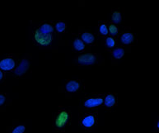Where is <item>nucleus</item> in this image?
I'll return each instance as SVG.
<instances>
[{"label":"nucleus","mask_w":159,"mask_h":133,"mask_svg":"<svg viewBox=\"0 0 159 133\" xmlns=\"http://www.w3.org/2000/svg\"><path fill=\"white\" fill-rule=\"evenodd\" d=\"M29 24V39L34 45L41 50H50L55 53L59 51V47L55 41L57 36L52 21L30 20Z\"/></svg>","instance_id":"1"},{"label":"nucleus","mask_w":159,"mask_h":133,"mask_svg":"<svg viewBox=\"0 0 159 133\" xmlns=\"http://www.w3.org/2000/svg\"><path fill=\"white\" fill-rule=\"evenodd\" d=\"M72 121V112L70 108L65 106H60L52 118V127L59 132H65Z\"/></svg>","instance_id":"2"},{"label":"nucleus","mask_w":159,"mask_h":133,"mask_svg":"<svg viewBox=\"0 0 159 133\" xmlns=\"http://www.w3.org/2000/svg\"><path fill=\"white\" fill-rule=\"evenodd\" d=\"M74 66H104L105 61L101 53L88 50L74 56L72 61Z\"/></svg>","instance_id":"3"},{"label":"nucleus","mask_w":159,"mask_h":133,"mask_svg":"<svg viewBox=\"0 0 159 133\" xmlns=\"http://www.w3.org/2000/svg\"><path fill=\"white\" fill-rule=\"evenodd\" d=\"M105 93H86L81 98L79 111L102 109Z\"/></svg>","instance_id":"4"},{"label":"nucleus","mask_w":159,"mask_h":133,"mask_svg":"<svg viewBox=\"0 0 159 133\" xmlns=\"http://www.w3.org/2000/svg\"><path fill=\"white\" fill-rule=\"evenodd\" d=\"M98 110H83L79 111V125L87 131H96L98 130Z\"/></svg>","instance_id":"5"},{"label":"nucleus","mask_w":159,"mask_h":133,"mask_svg":"<svg viewBox=\"0 0 159 133\" xmlns=\"http://www.w3.org/2000/svg\"><path fill=\"white\" fill-rule=\"evenodd\" d=\"M85 89V83L83 79H66L61 86L59 87V92L64 93L65 98L68 100L71 99L73 96L78 93H83Z\"/></svg>","instance_id":"6"},{"label":"nucleus","mask_w":159,"mask_h":133,"mask_svg":"<svg viewBox=\"0 0 159 133\" xmlns=\"http://www.w3.org/2000/svg\"><path fill=\"white\" fill-rule=\"evenodd\" d=\"M32 59H33V55L31 53L25 54L18 60L16 69L12 71V75L17 79L26 75V74L28 73L30 69H31Z\"/></svg>","instance_id":"7"},{"label":"nucleus","mask_w":159,"mask_h":133,"mask_svg":"<svg viewBox=\"0 0 159 133\" xmlns=\"http://www.w3.org/2000/svg\"><path fill=\"white\" fill-rule=\"evenodd\" d=\"M137 37L135 34L129 27H125L123 30H121L119 36L117 38L118 45L125 47H132L134 45L137 43Z\"/></svg>","instance_id":"8"},{"label":"nucleus","mask_w":159,"mask_h":133,"mask_svg":"<svg viewBox=\"0 0 159 133\" xmlns=\"http://www.w3.org/2000/svg\"><path fill=\"white\" fill-rule=\"evenodd\" d=\"M52 23L54 25L55 33L57 36L58 44L60 46H68V43H66L64 40V35L69 31V23L65 20H52Z\"/></svg>","instance_id":"9"},{"label":"nucleus","mask_w":159,"mask_h":133,"mask_svg":"<svg viewBox=\"0 0 159 133\" xmlns=\"http://www.w3.org/2000/svg\"><path fill=\"white\" fill-rule=\"evenodd\" d=\"M20 57L18 54H9L0 59V69L4 72H12L16 69Z\"/></svg>","instance_id":"10"},{"label":"nucleus","mask_w":159,"mask_h":133,"mask_svg":"<svg viewBox=\"0 0 159 133\" xmlns=\"http://www.w3.org/2000/svg\"><path fill=\"white\" fill-rule=\"evenodd\" d=\"M78 35L81 38V40L88 45V47L93 48L97 45L98 38L94 33V31H90L89 29L86 28L84 26H79L78 30Z\"/></svg>","instance_id":"11"},{"label":"nucleus","mask_w":159,"mask_h":133,"mask_svg":"<svg viewBox=\"0 0 159 133\" xmlns=\"http://www.w3.org/2000/svg\"><path fill=\"white\" fill-rule=\"evenodd\" d=\"M132 47H125L121 45H117L114 49L109 50H106L111 57V64L113 66H116L119 61L125 57L126 54L131 52Z\"/></svg>","instance_id":"12"},{"label":"nucleus","mask_w":159,"mask_h":133,"mask_svg":"<svg viewBox=\"0 0 159 133\" xmlns=\"http://www.w3.org/2000/svg\"><path fill=\"white\" fill-rule=\"evenodd\" d=\"M69 45L71 46L72 50L76 54L85 52L88 50H92V48L88 47L81 38L78 33H71V40H69Z\"/></svg>","instance_id":"13"},{"label":"nucleus","mask_w":159,"mask_h":133,"mask_svg":"<svg viewBox=\"0 0 159 133\" xmlns=\"http://www.w3.org/2000/svg\"><path fill=\"white\" fill-rule=\"evenodd\" d=\"M119 102V96L116 93H105L104 101H103V107L102 109L107 110V111H114L117 107Z\"/></svg>","instance_id":"14"},{"label":"nucleus","mask_w":159,"mask_h":133,"mask_svg":"<svg viewBox=\"0 0 159 133\" xmlns=\"http://www.w3.org/2000/svg\"><path fill=\"white\" fill-rule=\"evenodd\" d=\"M108 22L109 20H99L98 25L95 26L94 33L98 38L105 37L109 35L108 32Z\"/></svg>","instance_id":"15"},{"label":"nucleus","mask_w":159,"mask_h":133,"mask_svg":"<svg viewBox=\"0 0 159 133\" xmlns=\"http://www.w3.org/2000/svg\"><path fill=\"white\" fill-rule=\"evenodd\" d=\"M124 20V8H116L111 11V19L109 21L112 23L116 24L119 26L122 24Z\"/></svg>","instance_id":"16"},{"label":"nucleus","mask_w":159,"mask_h":133,"mask_svg":"<svg viewBox=\"0 0 159 133\" xmlns=\"http://www.w3.org/2000/svg\"><path fill=\"white\" fill-rule=\"evenodd\" d=\"M101 41H102V45L104 47L105 50H112V49H114L115 47H116L118 45L116 38L113 37V36H110V35L101 38Z\"/></svg>","instance_id":"17"},{"label":"nucleus","mask_w":159,"mask_h":133,"mask_svg":"<svg viewBox=\"0 0 159 133\" xmlns=\"http://www.w3.org/2000/svg\"><path fill=\"white\" fill-rule=\"evenodd\" d=\"M26 125L25 123L17 121L10 129L9 133H26Z\"/></svg>","instance_id":"18"},{"label":"nucleus","mask_w":159,"mask_h":133,"mask_svg":"<svg viewBox=\"0 0 159 133\" xmlns=\"http://www.w3.org/2000/svg\"><path fill=\"white\" fill-rule=\"evenodd\" d=\"M120 28L119 26H117L116 24L112 23L109 21L108 22V32H109L110 36H113L115 38H118L120 33Z\"/></svg>","instance_id":"19"},{"label":"nucleus","mask_w":159,"mask_h":133,"mask_svg":"<svg viewBox=\"0 0 159 133\" xmlns=\"http://www.w3.org/2000/svg\"><path fill=\"white\" fill-rule=\"evenodd\" d=\"M8 100V95L4 93H0V108L6 106Z\"/></svg>","instance_id":"20"},{"label":"nucleus","mask_w":159,"mask_h":133,"mask_svg":"<svg viewBox=\"0 0 159 133\" xmlns=\"http://www.w3.org/2000/svg\"><path fill=\"white\" fill-rule=\"evenodd\" d=\"M154 131L159 132V116H157L154 121Z\"/></svg>","instance_id":"21"},{"label":"nucleus","mask_w":159,"mask_h":133,"mask_svg":"<svg viewBox=\"0 0 159 133\" xmlns=\"http://www.w3.org/2000/svg\"><path fill=\"white\" fill-rule=\"evenodd\" d=\"M4 78H5L4 71H2V69H0V83L4 80Z\"/></svg>","instance_id":"22"}]
</instances>
